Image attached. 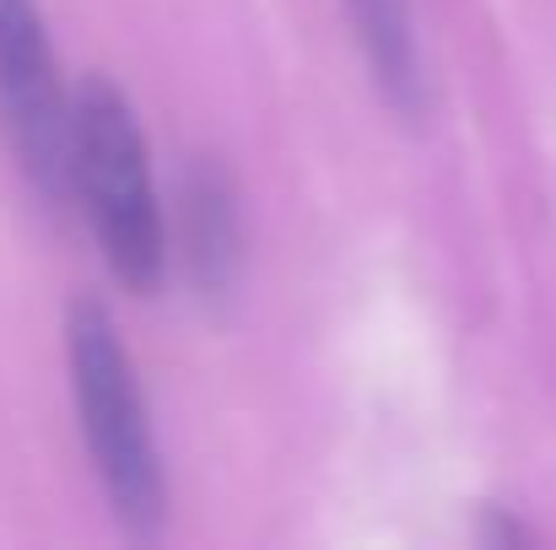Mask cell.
<instances>
[{"label":"cell","instance_id":"6da1fadb","mask_svg":"<svg viewBox=\"0 0 556 550\" xmlns=\"http://www.w3.org/2000/svg\"><path fill=\"white\" fill-rule=\"evenodd\" d=\"M65 372L76 432L114 524L136 546H157L168 535V470L136 357L98 297H76L65 308Z\"/></svg>","mask_w":556,"mask_h":550},{"label":"cell","instance_id":"7a4b0ae2","mask_svg":"<svg viewBox=\"0 0 556 550\" xmlns=\"http://www.w3.org/2000/svg\"><path fill=\"white\" fill-rule=\"evenodd\" d=\"M71 205L81 210L119 286L130 292L163 286L174 259V221L152 179V146L136 119V103L109 76H87L76 87Z\"/></svg>","mask_w":556,"mask_h":550},{"label":"cell","instance_id":"3957f363","mask_svg":"<svg viewBox=\"0 0 556 550\" xmlns=\"http://www.w3.org/2000/svg\"><path fill=\"white\" fill-rule=\"evenodd\" d=\"M0 130L22 179L54 210L71 205L76 92L60 76L38 0H0Z\"/></svg>","mask_w":556,"mask_h":550},{"label":"cell","instance_id":"277c9868","mask_svg":"<svg viewBox=\"0 0 556 550\" xmlns=\"http://www.w3.org/2000/svg\"><path fill=\"white\" fill-rule=\"evenodd\" d=\"M243 248L249 227L232 174L222 168V157H189L179 174V216H174V254L185 265V281L205 303L232 297L243 276Z\"/></svg>","mask_w":556,"mask_h":550},{"label":"cell","instance_id":"5b68a950","mask_svg":"<svg viewBox=\"0 0 556 550\" xmlns=\"http://www.w3.org/2000/svg\"><path fill=\"white\" fill-rule=\"evenodd\" d=\"M341 5H346L352 38L368 60L378 98L400 119H421L427 114V60H421L410 0H341Z\"/></svg>","mask_w":556,"mask_h":550}]
</instances>
